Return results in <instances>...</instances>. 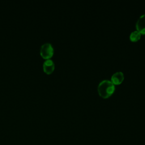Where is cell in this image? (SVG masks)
Segmentation results:
<instances>
[{
    "instance_id": "obj_6",
    "label": "cell",
    "mask_w": 145,
    "mask_h": 145,
    "mask_svg": "<svg viewBox=\"0 0 145 145\" xmlns=\"http://www.w3.org/2000/svg\"><path fill=\"white\" fill-rule=\"evenodd\" d=\"M141 36V33L138 32L137 30L131 32V33L130 35V39L132 41H137L138 40H139Z\"/></svg>"
},
{
    "instance_id": "obj_2",
    "label": "cell",
    "mask_w": 145,
    "mask_h": 145,
    "mask_svg": "<svg viewBox=\"0 0 145 145\" xmlns=\"http://www.w3.org/2000/svg\"><path fill=\"white\" fill-rule=\"evenodd\" d=\"M54 53V49L51 44L46 42L42 45L40 49V55L45 59L51 58Z\"/></svg>"
},
{
    "instance_id": "obj_5",
    "label": "cell",
    "mask_w": 145,
    "mask_h": 145,
    "mask_svg": "<svg viewBox=\"0 0 145 145\" xmlns=\"http://www.w3.org/2000/svg\"><path fill=\"white\" fill-rule=\"evenodd\" d=\"M124 79V75L121 71H117L114 73L111 76V82L114 84L121 83Z\"/></svg>"
},
{
    "instance_id": "obj_1",
    "label": "cell",
    "mask_w": 145,
    "mask_h": 145,
    "mask_svg": "<svg viewBox=\"0 0 145 145\" xmlns=\"http://www.w3.org/2000/svg\"><path fill=\"white\" fill-rule=\"evenodd\" d=\"M115 89L114 84L109 80H103L101 81L97 87V91L99 95L104 97L106 98L112 95Z\"/></svg>"
},
{
    "instance_id": "obj_3",
    "label": "cell",
    "mask_w": 145,
    "mask_h": 145,
    "mask_svg": "<svg viewBox=\"0 0 145 145\" xmlns=\"http://www.w3.org/2000/svg\"><path fill=\"white\" fill-rule=\"evenodd\" d=\"M136 28L140 33L145 34V14L138 18L136 23Z\"/></svg>"
},
{
    "instance_id": "obj_4",
    "label": "cell",
    "mask_w": 145,
    "mask_h": 145,
    "mask_svg": "<svg viewBox=\"0 0 145 145\" xmlns=\"http://www.w3.org/2000/svg\"><path fill=\"white\" fill-rule=\"evenodd\" d=\"M54 62L50 59H46L43 63L44 71L48 74H50L53 72L54 70Z\"/></svg>"
}]
</instances>
